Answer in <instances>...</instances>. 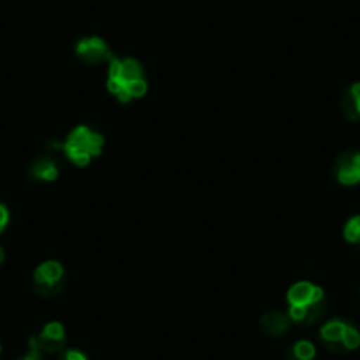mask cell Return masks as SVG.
Here are the masks:
<instances>
[{
	"label": "cell",
	"mask_w": 360,
	"mask_h": 360,
	"mask_svg": "<svg viewBox=\"0 0 360 360\" xmlns=\"http://www.w3.org/2000/svg\"><path fill=\"white\" fill-rule=\"evenodd\" d=\"M103 147H105V138L89 126L75 127L64 143H57V141L50 143V148L62 150L72 165L82 166V168L89 166L90 159L101 154Z\"/></svg>",
	"instance_id": "1"
},
{
	"label": "cell",
	"mask_w": 360,
	"mask_h": 360,
	"mask_svg": "<svg viewBox=\"0 0 360 360\" xmlns=\"http://www.w3.org/2000/svg\"><path fill=\"white\" fill-rule=\"evenodd\" d=\"M34 286L41 297L57 295L64 286V266H62V263L55 262V259L41 263L34 272Z\"/></svg>",
	"instance_id": "2"
},
{
	"label": "cell",
	"mask_w": 360,
	"mask_h": 360,
	"mask_svg": "<svg viewBox=\"0 0 360 360\" xmlns=\"http://www.w3.org/2000/svg\"><path fill=\"white\" fill-rule=\"evenodd\" d=\"M76 55L90 65L110 62L113 58L112 51H110V48L106 46V43L101 37H85V39H79L78 44H76Z\"/></svg>",
	"instance_id": "3"
},
{
	"label": "cell",
	"mask_w": 360,
	"mask_h": 360,
	"mask_svg": "<svg viewBox=\"0 0 360 360\" xmlns=\"http://www.w3.org/2000/svg\"><path fill=\"white\" fill-rule=\"evenodd\" d=\"M335 179L342 186H355L360 182V152H342L335 161Z\"/></svg>",
	"instance_id": "4"
},
{
	"label": "cell",
	"mask_w": 360,
	"mask_h": 360,
	"mask_svg": "<svg viewBox=\"0 0 360 360\" xmlns=\"http://www.w3.org/2000/svg\"><path fill=\"white\" fill-rule=\"evenodd\" d=\"M36 341L39 345L41 352L46 355H55L60 353L65 346V332L64 325L58 321H51L41 330L39 335H36Z\"/></svg>",
	"instance_id": "5"
},
{
	"label": "cell",
	"mask_w": 360,
	"mask_h": 360,
	"mask_svg": "<svg viewBox=\"0 0 360 360\" xmlns=\"http://www.w3.org/2000/svg\"><path fill=\"white\" fill-rule=\"evenodd\" d=\"M286 299H288L290 306L307 307L309 304L325 299V293L320 286L313 285V283L300 281L288 290V295H286Z\"/></svg>",
	"instance_id": "6"
},
{
	"label": "cell",
	"mask_w": 360,
	"mask_h": 360,
	"mask_svg": "<svg viewBox=\"0 0 360 360\" xmlns=\"http://www.w3.org/2000/svg\"><path fill=\"white\" fill-rule=\"evenodd\" d=\"M345 321L341 320H332L321 327L320 338L323 341V345L327 346L332 352H345V346H342V334H345L346 328Z\"/></svg>",
	"instance_id": "7"
},
{
	"label": "cell",
	"mask_w": 360,
	"mask_h": 360,
	"mask_svg": "<svg viewBox=\"0 0 360 360\" xmlns=\"http://www.w3.org/2000/svg\"><path fill=\"white\" fill-rule=\"evenodd\" d=\"M29 175L36 180L43 182H53L58 176V165L51 155H39L36 161L30 165Z\"/></svg>",
	"instance_id": "8"
},
{
	"label": "cell",
	"mask_w": 360,
	"mask_h": 360,
	"mask_svg": "<svg viewBox=\"0 0 360 360\" xmlns=\"http://www.w3.org/2000/svg\"><path fill=\"white\" fill-rule=\"evenodd\" d=\"M341 112L348 120H360V83H353L341 96Z\"/></svg>",
	"instance_id": "9"
},
{
	"label": "cell",
	"mask_w": 360,
	"mask_h": 360,
	"mask_svg": "<svg viewBox=\"0 0 360 360\" xmlns=\"http://www.w3.org/2000/svg\"><path fill=\"white\" fill-rule=\"evenodd\" d=\"M290 323H292V320H290L288 314L281 313V311H274V313H266L265 316H262V321H259V325H262V330L265 332L266 335H272V338H278V335H283L286 330H288Z\"/></svg>",
	"instance_id": "10"
},
{
	"label": "cell",
	"mask_w": 360,
	"mask_h": 360,
	"mask_svg": "<svg viewBox=\"0 0 360 360\" xmlns=\"http://www.w3.org/2000/svg\"><path fill=\"white\" fill-rule=\"evenodd\" d=\"M290 352L299 360H313L316 355V348L311 341H299L293 348H290Z\"/></svg>",
	"instance_id": "11"
},
{
	"label": "cell",
	"mask_w": 360,
	"mask_h": 360,
	"mask_svg": "<svg viewBox=\"0 0 360 360\" xmlns=\"http://www.w3.org/2000/svg\"><path fill=\"white\" fill-rule=\"evenodd\" d=\"M342 235H345V238L349 244H356L360 248V216L352 217V219L346 223Z\"/></svg>",
	"instance_id": "12"
},
{
	"label": "cell",
	"mask_w": 360,
	"mask_h": 360,
	"mask_svg": "<svg viewBox=\"0 0 360 360\" xmlns=\"http://www.w3.org/2000/svg\"><path fill=\"white\" fill-rule=\"evenodd\" d=\"M342 346L345 349H356L360 346V332L352 325H346L345 334H342Z\"/></svg>",
	"instance_id": "13"
},
{
	"label": "cell",
	"mask_w": 360,
	"mask_h": 360,
	"mask_svg": "<svg viewBox=\"0 0 360 360\" xmlns=\"http://www.w3.org/2000/svg\"><path fill=\"white\" fill-rule=\"evenodd\" d=\"M127 90H129L131 99H138V98H143V96L147 94L148 85H147V82H145V78L136 79V82L127 83Z\"/></svg>",
	"instance_id": "14"
},
{
	"label": "cell",
	"mask_w": 360,
	"mask_h": 360,
	"mask_svg": "<svg viewBox=\"0 0 360 360\" xmlns=\"http://www.w3.org/2000/svg\"><path fill=\"white\" fill-rule=\"evenodd\" d=\"M22 360H46V353L41 352L39 345L36 341V335L29 339V355L23 356Z\"/></svg>",
	"instance_id": "15"
},
{
	"label": "cell",
	"mask_w": 360,
	"mask_h": 360,
	"mask_svg": "<svg viewBox=\"0 0 360 360\" xmlns=\"http://www.w3.org/2000/svg\"><path fill=\"white\" fill-rule=\"evenodd\" d=\"M57 360H89L82 352L78 349H65V352L60 353Z\"/></svg>",
	"instance_id": "16"
},
{
	"label": "cell",
	"mask_w": 360,
	"mask_h": 360,
	"mask_svg": "<svg viewBox=\"0 0 360 360\" xmlns=\"http://www.w3.org/2000/svg\"><path fill=\"white\" fill-rule=\"evenodd\" d=\"M8 223H9V210L8 207L0 203V233L6 230Z\"/></svg>",
	"instance_id": "17"
},
{
	"label": "cell",
	"mask_w": 360,
	"mask_h": 360,
	"mask_svg": "<svg viewBox=\"0 0 360 360\" xmlns=\"http://www.w3.org/2000/svg\"><path fill=\"white\" fill-rule=\"evenodd\" d=\"M4 258H6L4 248H2V245H0V265H2V262H4Z\"/></svg>",
	"instance_id": "18"
}]
</instances>
